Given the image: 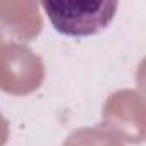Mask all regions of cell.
<instances>
[{
	"mask_svg": "<svg viewBox=\"0 0 146 146\" xmlns=\"http://www.w3.org/2000/svg\"><path fill=\"white\" fill-rule=\"evenodd\" d=\"M52 26L65 36H91L105 29L119 7L117 2H43Z\"/></svg>",
	"mask_w": 146,
	"mask_h": 146,
	"instance_id": "cell-1",
	"label": "cell"
}]
</instances>
